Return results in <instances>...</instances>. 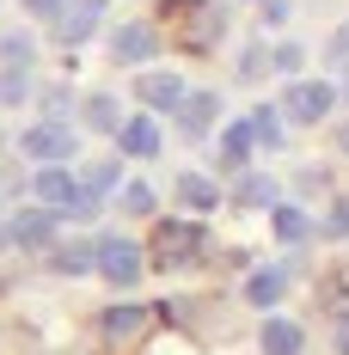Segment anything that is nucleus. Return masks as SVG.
I'll use <instances>...</instances> for the list:
<instances>
[{
    "label": "nucleus",
    "instance_id": "obj_4",
    "mask_svg": "<svg viewBox=\"0 0 349 355\" xmlns=\"http://www.w3.org/2000/svg\"><path fill=\"white\" fill-rule=\"evenodd\" d=\"M6 239L19 251H49L56 245V209H43V202H37V209H19L6 220Z\"/></svg>",
    "mask_w": 349,
    "mask_h": 355
},
{
    "label": "nucleus",
    "instance_id": "obj_33",
    "mask_svg": "<svg viewBox=\"0 0 349 355\" xmlns=\"http://www.w3.org/2000/svg\"><path fill=\"white\" fill-rule=\"evenodd\" d=\"M343 153H349V129H343Z\"/></svg>",
    "mask_w": 349,
    "mask_h": 355
},
{
    "label": "nucleus",
    "instance_id": "obj_2",
    "mask_svg": "<svg viewBox=\"0 0 349 355\" xmlns=\"http://www.w3.org/2000/svg\"><path fill=\"white\" fill-rule=\"evenodd\" d=\"M31 190H37V202L56 209V214H80V202H86V184H80L68 166H43Z\"/></svg>",
    "mask_w": 349,
    "mask_h": 355
},
{
    "label": "nucleus",
    "instance_id": "obj_18",
    "mask_svg": "<svg viewBox=\"0 0 349 355\" xmlns=\"http://www.w3.org/2000/svg\"><path fill=\"white\" fill-rule=\"evenodd\" d=\"M270 227H276V239H282V245H300V239L313 233L307 209H294V202H276V209H270Z\"/></svg>",
    "mask_w": 349,
    "mask_h": 355
},
{
    "label": "nucleus",
    "instance_id": "obj_31",
    "mask_svg": "<svg viewBox=\"0 0 349 355\" xmlns=\"http://www.w3.org/2000/svg\"><path fill=\"white\" fill-rule=\"evenodd\" d=\"M264 19H270V25H282V19H288V0H264Z\"/></svg>",
    "mask_w": 349,
    "mask_h": 355
},
{
    "label": "nucleus",
    "instance_id": "obj_27",
    "mask_svg": "<svg viewBox=\"0 0 349 355\" xmlns=\"http://www.w3.org/2000/svg\"><path fill=\"white\" fill-rule=\"evenodd\" d=\"M325 55H331V68H337V73H349V25H337V37H331Z\"/></svg>",
    "mask_w": 349,
    "mask_h": 355
},
{
    "label": "nucleus",
    "instance_id": "obj_28",
    "mask_svg": "<svg viewBox=\"0 0 349 355\" xmlns=\"http://www.w3.org/2000/svg\"><path fill=\"white\" fill-rule=\"evenodd\" d=\"M264 68H276V55H264V49H251V55H239V73H245V80H257Z\"/></svg>",
    "mask_w": 349,
    "mask_h": 355
},
{
    "label": "nucleus",
    "instance_id": "obj_10",
    "mask_svg": "<svg viewBox=\"0 0 349 355\" xmlns=\"http://www.w3.org/2000/svg\"><path fill=\"white\" fill-rule=\"evenodd\" d=\"M257 349L264 355H300L307 349V331H300L294 319H282V313H270V319L257 324Z\"/></svg>",
    "mask_w": 349,
    "mask_h": 355
},
{
    "label": "nucleus",
    "instance_id": "obj_34",
    "mask_svg": "<svg viewBox=\"0 0 349 355\" xmlns=\"http://www.w3.org/2000/svg\"><path fill=\"white\" fill-rule=\"evenodd\" d=\"M343 92H349V86H343Z\"/></svg>",
    "mask_w": 349,
    "mask_h": 355
},
{
    "label": "nucleus",
    "instance_id": "obj_30",
    "mask_svg": "<svg viewBox=\"0 0 349 355\" xmlns=\"http://www.w3.org/2000/svg\"><path fill=\"white\" fill-rule=\"evenodd\" d=\"M325 233H331V239H349V202H337V209H331V220H325Z\"/></svg>",
    "mask_w": 349,
    "mask_h": 355
},
{
    "label": "nucleus",
    "instance_id": "obj_32",
    "mask_svg": "<svg viewBox=\"0 0 349 355\" xmlns=\"http://www.w3.org/2000/svg\"><path fill=\"white\" fill-rule=\"evenodd\" d=\"M337 355H349V313L337 319Z\"/></svg>",
    "mask_w": 349,
    "mask_h": 355
},
{
    "label": "nucleus",
    "instance_id": "obj_21",
    "mask_svg": "<svg viewBox=\"0 0 349 355\" xmlns=\"http://www.w3.org/2000/svg\"><path fill=\"white\" fill-rule=\"evenodd\" d=\"M282 123H288V110H282V105H257V110H251L257 147H282V141H288V129H282Z\"/></svg>",
    "mask_w": 349,
    "mask_h": 355
},
{
    "label": "nucleus",
    "instance_id": "obj_6",
    "mask_svg": "<svg viewBox=\"0 0 349 355\" xmlns=\"http://www.w3.org/2000/svg\"><path fill=\"white\" fill-rule=\"evenodd\" d=\"M25 153H31L37 166H62V159L74 153V129L49 116V123H37V129H25Z\"/></svg>",
    "mask_w": 349,
    "mask_h": 355
},
{
    "label": "nucleus",
    "instance_id": "obj_25",
    "mask_svg": "<svg viewBox=\"0 0 349 355\" xmlns=\"http://www.w3.org/2000/svg\"><path fill=\"white\" fill-rule=\"evenodd\" d=\"M123 209H129V214H153V209H160V196H153L147 184H129V190H123Z\"/></svg>",
    "mask_w": 349,
    "mask_h": 355
},
{
    "label": "nucleus",
    "instance_id": "obj_7",
    "mask_svg": "<svg viewBox=\"0 0 349 355\" xmlns=\"http://www.w3.org/2000/svg\"><path fill=\"white\" fill-rule=\"evenodd\" d=\"M117 153H123V159H153V153H160V123H153V110H141V116H129V123L117 129Z\"/></svg>",
    "mask_w": 349,
    "mask_h": 355
},
{
    "label": "nucleus",
    "instance_id": "obj_5",
    "mask_svg": "<svg viewBox=\"0 0 349 355\" xmlns=\"http://www.w3.org/2000/svg\"><path fill=\"white\" fill-rule=\"evenodd\" d=\"M135 98H141V110H178L184 98H190V86H184V73L153 68V73H141V80H135Z\"/></svg>",
    "mask_w": 349,
    "mask_h": 355
},
{
    "label": "nucleus",
    "instance_id": "obj_1",
    "mask_svg": "<svg viewBox=\"0 0 349 355\" xmlns=\"http://www.w3.org/2000/svg\"><path fill=\"white\" fill-rule=\"evenodd\" d=\"M331 105H337V86H331V80H294V86H288V98H282L288 123H300V129L325 123V116H331Z\"/></svg>",
    "mask_w": 349,
    "mask_h": 355
},
{
    "label": "nucleus",
    "instance_id": "obj_12",
    "mask_svg": "<svg viewBox=\"0 0 349 355\" xmlns=\"http://www.w3.org/2000/svg\"><path fill=\"white\" fill-rule=\"evenodd\" d=\"M117 178H123V159H92V166H86V178H80V184H86V202H80V214L99 209L110 190H117Z\"/></svg>",
    "mask_w": 349,
    "mask_h": 355
},
{
    "label": "nucleus",
    "instance_id": "obj_15",
    "mask_svg": "<svg viewBox=\"0 0 349 355\" xmlns=\"http://www.w3.org/2000/svg\"><path fill=\"white\" fill-rule=\"evenodd\" d=\"M233 202H239V209H276V202H282V196H276V178L245 172V178H239V190H233Z\"/></svg>",
    "mask_w": 349,
    "mask_h": 355
},
{
    "label": "nucleus",
    "instance_id": "obj_14",
    "mask_svg": "<svg viewBox=\"0 0 349 355\" xmlns=\"http://www.w3.org/2000/svg\"><path fill=\"white\" fill-rule=\"evenodd\" d=\"M49 270L56 276H86V270H99V245H49Z\"/></svg>",
    "mask_w": 349,
    "mask_h": 355
},
{
    "label": "nucleus",
    "instance_id": "obj_9",
    "mask_svg": "<svg viewBox=\"0 0 349 355\" xmlns=\"http://www.w3.org/2000/svg\"><path fill=\"white\" fill-rule=\"evenodd\" d=\"M196 245H203V227H190V220H166V227L153 233V257H160V263H184Z\"/></svg>",
    "mask_w": 349,
    "mask_h": 355
},
{
    "label": "nucleus",
    "instance_id": "obj_24",
    "mask_svg": "<svg viewBox=\"0 0 349 355\" xmlns=\"http://www.w3.org/2000/svg\"><path fill=\"white\" fill-rule=\"evenodd\" d=\"M0 62H6V68H25V62H31V37H0Z\"/></svg>",
    "mask_w": 349,
    "mask_h": 355
},
{
    "label": "nucleus",
    "instance_id": "obj_11",
    "mask_svg": "<svg viewBox=\"0 0 349 355\" xmlns=\"http://www.w3.org/2000/svg\"><path fill=\"white\" fill-rule=\"evenodd\" d=\"M214 116H221V98H214V92H190V98L178 105V123H184V135H190V141H203V135H209Z\"/></svg>",
    "mask_w": 349,
    "mask_h": 355
},
{
    "label": "nucleus",
    "instance_id": "obj_8",
    "mask_svg": "<svg viewBox=\"0 0 349 355\" xmlns=\"http://www.w3.org/2000/svg\"><path fill=\"white\" fill-rule=\"evenodd\" d=\"M99 19H105V0H68L62 19H56V37L62 43H86V37L99 31Z\"/></svg>",
    "mask_w": 349,
    "mask_h": 355
},
{
    "label": "nucleus",
    "instance_id": "obj_16",
    "mask_svg": "<svg viewBox=\"0 0 349 355\" xmlns=\"http://www.w3.org/2000/svg\"><path fill=\"white\" fill-rule=\"evenodd\" d=\"M178 202H184V209H196V214H209L214 202H221V190H214V178L184 172V178H178Z\"/></svg>",
    "mask_w": 349,
    "mask_h": 355
},
{
    "label": "nucleus",
    "instance_id": "obj_17",
    "mask_svg": "<svg viewBox=\"0 0 349 355\" xmlns=\"http://www.w3.org/2000/svg\"><path fill=\"white\" fill-rule=\"evenodd\" d=\"M110 55H117V62H147V55H153V31H147V25H123V31L110 37Z\"/></svg>",
    "mask_w": 349,
    "mask_h": 355
},
{
    "label": "nucleus",
    "instance_id": "obj_19",
    "mask_svg": "<svg viewBox=\"0 0 349 355\" xmlns=\"http://www.w3.org/2000/svg\"><path fill=\"white\" fill-rule=\"evenodd\" d=\"M80 116H86V129H99V135H117V129H123V110H117L110 92H92V98L80 105Z\"/></svg>",
    "mask_w": 349,
    "mask_h": 355
},
{
    "label": "nucleus",
    "instance_id": "obj_20",
    "mask_svg": "<svg viewBox=\"0 0 349 355\" xmlns=\"http://www.w3.org/2000/svg\"><path fill=\"white\" fill-rule=\"evenodd\" d=\"M251 147H257L251 116H245V123H227V135H221V159H227V166H245V159H251Z\"/></svg>",
    "mask_w": 349,
    "mask_h": 355
},
{
    "label": "nucleus",
    "instance_id": "obj_23",
    "mask_svg": "<svg viewBox=\"0 0 349 355\" xmlns=\"http://www.w3.org/2000/svg\"><path fill=\"white\" fill-rule=\"evenodd\" d=\"M25 98H31L25 68H6V73H0V105H25Z\"/></svg>",
    "mask_w": 349,
    "mask_h": 355
},
{
    "label": "nucleus",
    "instance_id": "obj_22",
    "mask_svg": "<svg viewBox=\"0 0 349 355\" xmlns=\"http://www.w3.org/2000/svg\"><path fill=\"white\" fill-rule=\"evenodd\" d=\"M99 324H105V337H135L141 324H147V313H141V306H110Z\"/></svg>",
    "mask_w": 349,
    "mask_h": 355
},
{
    "label": "nucleus",
    "instance_id": "obj_13",
    "mask_svg": "<svg viewBox=\"0 0 349 355\" xmlns=\"http://www.w3.org/2000/svg\"><path fill=\"white\" fill-rule=\"evenodd\" d=\"M282 294H288V270H282V263L251 270V282H245V300H251V306H276Z\"/></svg>",
    "mask_w": 349,
    "mask_h": 355
},
{
    "label": "nucleus",
    "instance_id": "obj_29",
    "mask_svg": "<svg viewBox=\"0 0 349 355\" xmlns=\"http://www.w3.org/2000/svg\"><path fill=\"white\" fill-rule=\"evenodd\" d=\"M62 6H68V0H25V12H31V19H49V25L62 19Z\"/></svg>",
    "mask_w": 349,
    "mask_h": 355
},
{
    "label": "nucleus",
    "instance_id": "obj_26",
    "mask_svg": "<svg viewBox=\"0 0 349 355\" xmlns=\"http://www.w3.org/2000/svg\"><path fill=\"white\" fill-rule=\"evenodd\" d=\"M300 62H307L300 43H276V73H300Z\"/></svg>",
    "mask_w": 349,
    "mask_h": 355
},
{
    "label": "nucleus",
    "instance_id": "obj_3",
    "mask_svg": "<svg viewBox=\"0 0 349 355\" xmlns=\"http://www.w3.org/2000/svg\"><path fill=\"white\" fill-rule=\"evenodd\" d=\"M141 270H147L141 245H129V239H99V276H105L110 288H129V282H141Z\"/></svg>",
    "mask_w": 349,
    "mask_h": 355
}]
</instances>
